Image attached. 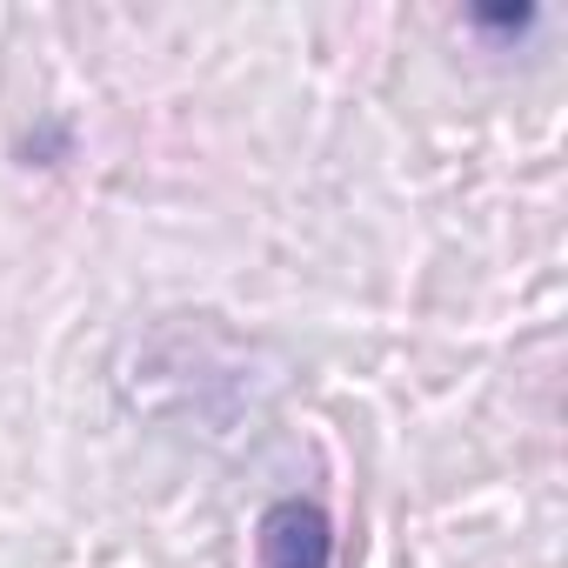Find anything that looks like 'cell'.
Here are the masks:
<instances>
[{"label": "cell", "instance_id": "obj_1", "mask_svg": "<svg viewBox=\"0 0 568 568\" xmlns=\"http://www.w3.org/2000/svg\"><path fill=\"white\" fill-rule=\"evenodd\" d=\"M261 568H335V521L315 495H281L254 521Z\"/></svg>", "mask_w": 568, "mask_h": 568}]
</instances>
